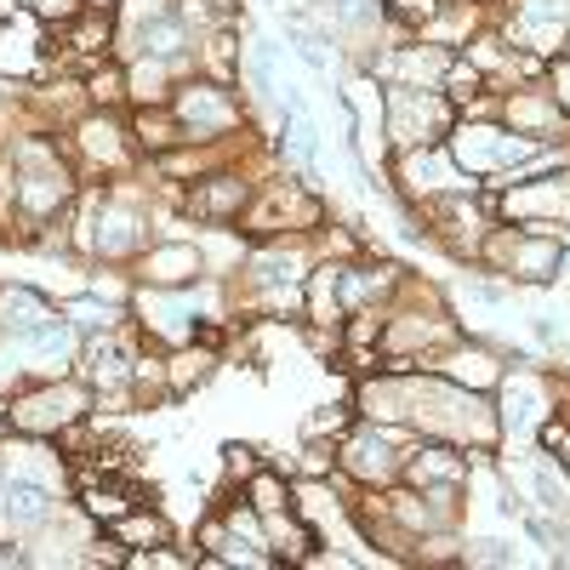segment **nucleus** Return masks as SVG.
<instances>
[{
    "label": "nucleus",
    "mask_w": 570,
    "mask_h": 570,
    "mask_svg": "<svg viewBox=\"0 0 570 570\" xmlns=\"http://www.w3.org/2000/svg\"><path fill=\"white\" fill-rule=\"evenodd\" d=\"M445 126H451V104L423 86H393L388 92V132L400 148H428Z\"/></svg>",
    "instance_id": "f257e3e1"
},
{
    "label": "nucleus",
    "mask_w": 570,
    "mask_h": 570,
    "mask_svg": "<svg viewBox=\"0 0 570 570\" xmlns=\"http://www.w3.org/2000/svg\"><path fill=\"white\" fill-rule=\"evenodd\" d=\"M81 411H86V393L81 388H35V393H23V400L12 405V423L23 434H63L69 423H81Z\"/></svg>",
    "instance_id": "f03ea898"
},
{
    "label": "nucleus",
    "mask_w": 570,
    "mask_h": 570,
    "mask_svg": "<svg viewBox=\"0 0 570 570\" xmlns=\"http://www.w3.org/2000/svg\"><path fill=\"white\" fill-rule=\"evenodd\" d=\"M525 137L519 132H502V126H462L457 132V160L468 171H502L508 155H525Z\"/></svg>",
    "instance_id": "7ed1b4c3"
},
{
    "label": "nucleus",
    "mask_w": 570,
    "mask_h": 570,
    "mask_svg": "<svg viewBox=\"0 0 570 570\" xmlns=\"http://www.w3.org/2000/svg\"><path fill=\"white\" fill-rule=\"evenodd\" d=\"M349 474L360 480V485H388L393 474H400V457H393V445L383 439V434H371V428H360L354 439H342V457H337Z\"/></svg>",
    "instance_id": "20e7f679"
},
{
    "label": "nucleus",
    "mask_w": 570,
    "mask_h": 570,
    "mask_svg": "<svg viewBox=\"0 0 570 570\" xmlns=\"http://www.w3.org/2000/svg\"><path fill=\"white\" fill-rule=\"evenodd\" d=\"M178 120H183V132L189 137H211V132H222L234 120V109H229V97H222V86H183V97H178Z\"/></svg>",
    "instance_id": "39448f33"
},
{
    "label": "nucleus",
    "mask_w": 570,
    "mask_h": 570,
    "mask_svg": "<svg viewBox=\"0 0 570 570\" xmlns=\"http://www.w3.org/2000/svg\"><path fill=\"white\" fill-rule=\"evenodd\" d=\"M240 206H245V183L229 178V171H222V178H206L189 194V211L201 222H229V217H240Z\"/></svg>",
    "instance_id": "423d86ee"
},
{
    "label": "nucleus",
    "mask_w": 570,
    "mask_h": 570,
    "mask_svg": "<svg viewBox=\"0 0 570 570\" xmlns=\"http://www.w3.org/2000/svg\"><path fill=\"white\" fill-rule=\"evenodd\" d=\"M143 326L148 331H155V337H171V342H189L194 337V326H189V319H194V308H189V296H143Z\"/></svg>",
    "instance_id": "0eeeda50"
},
{
    "label": "nucleus",
    "mask_w": 570,
    "mask_h": 570,
    "mask_svg": "<svg viewBox=\"0 0 570 570\" xmlns=\"http://www.w3.org/2000/svg\"><path fill=\"white\" fill-rule=\"evenodd\" d=\"M143 275L155 280L160 291H171V286H183V280L201 275V252H194V245H160V252L143 257Z\"/></svg>",
    "instance_id": "6e6552de"
},
{
    "label": "nucleus",
    "mask_w": 570,
    "mask_h": 570,
    "mask_svg": "<svg viewBox=\"0 0 570 570\" xmlns=\"http://www.w3.org/2000/svg\"><path fill=\"white\" fill-rule=\"evenodd\" d=\"M86 371H92V383L114 388V383H126L132 371H137V360H132V349H126V342L104 331V342H92V354H86Z\"/></svg>",
    "instance_id": "1a4fd4ad"
},
{
    "label": "nucleus",
    "mask_w": 570,
    "mask_h": 570,
    "mask_svg": "<svg viewBox=\"0 0 570 570\" xmlns=\"http://www.w3.org/2000/svg\"><path fill=\"white\" fill-rule=\"evenodd\" d=\"M405 474L416 480V485H462L468 480V462L462 457H451V451H416L411 462H405Z\"/></svg>",
    "instance_id": "9d476101"
},
{
    "label": "nucleus",
    "mask_w": 570,
    "mask_h": 570,
    "mask_svg": "<svg viewBox=\"0 0 570 570\" xmlns=\"http://www.w3.org/2000/svg\"><path fill=\"white\" fill-rule=\"evenodd\" d=\"M445 377L480 393V388H490V383H497L502 371H497V360H490L485 349H457V354H445Z\"/></svg>",
    "instance_id": "9b49d317"
},
{
    "label": "nucleus",
    "mask_w": 570,
    "mask_h": 570,
    "mask_svg": "<svg viewBox=\"0 0 570 570\" xmlns=\"http://www.w3.org/2000/svg\"><path fill=\"white\" fill-rule=\"evenodd\" d=\"M0 314H7V326H12L17 337H23V331H35V326H46V319H52V308H46L35 291H23V286L0 291Z\"/></svg>",
    "instance_id": "f8f14e48"
},
{
    "label": "nucleus",
    "mask_w": 570,
    "mask_h": 570,
    "mask_svg": "<svg viewBox=\"0 0 570 570\" xmlns=\"http://www.w3.org/2000/svg\"><path fill=\"white\" fill-rule=\"evenodd\" d=\"M508 126H525V132H554V126H559V109L548 104V97H536V92H519L513 104H508Z\"/></svg>",
    "instance_id": "ddd939ff"
},
{
    "label": "nucleus",
    "mask_w": 570,
    "mask_h": 570,
    "mask_svg": "<svg viewBox=\"0 0 570 570\" xmlns=\"http://www.w3.org/2000/svg\"><path fill=\"white\" fill-rule=\"evenodd\" d=\"M81 148L92 160L120 166V126H114V120H86V126H81Z\"/></svg>",
    "instance_id": "4468645a"
},
{
    "label": "nucleus",
    "mask_w": 570,
    "mask_h": 570,
    "mask_svg": "<svg viewBox=\"0 0 570 570\" xmlns=\"http://www.w3.org/2000/svg\"><path fill=\"white\" fill-rule=\"evenodd\" d=\"M536 405H542L536 383H531V377H513V383H508V428H531L536 416H542Z\"/></svg>",
    "instance_id": "2eb2a0df"
},
{
    "label": "nucleus",
    "mask_w": 570,
    "mask_h": 570,
    "mask_svg": "<svg viewBox=\"0 0 570 570\" xmlns=\"http://www.w3.org/2000/svg\"><path fill=\"white\" fill-rule=\"evenodd\" d=\"M206 371H211V354H206V349H183L178 360L166 365V388L183 393L189 383H206Z\"/></svg>",
    "instance_id": "dca6fc26"
},
{
    "label": "nucleus",
    "mask_w": 570,
    "mask_h": 570,
    "mask_svg": "<svg viewBox=\"0 0 570 570\" xmlns=\"http://www.w3.org/2000/svg\"><path fill=\"white\" fill-rule=\"evenodd\" d=\"M114 536H120V542H166L171 525H166L160 513H120V519H114Z\"/></svg>",
    "instance_id": "f3484780"
},
{
    "label": "nucleus",
    "mask_w": 570,
    "mask_h": 570,
    "mask_svg": "<svg viewBox=\"0 0 570 570\" xmlns=\"http://www.w3.org/2000/svg\"><path fill=\"white\" fill-rule=\"evenodd\" d=\"M35 40L23 35V23H0V69H29Z\"/></svg>",
    "instance_id": "a211bd4d"
},
{
    "label": "nucleus",
    "mask_w": 570,
    "mask_h": 570,
    "mask_svg": "<svg viewBox=\"0 0 570 570\" xmlns=\"http://www.w3.org/2000/svg\"><path fill=\"white\" fill-rule=\"evenodd\" d=\"M166 63L155 58V63H143V69H132V81H126V92L132 97H143V104H166Z\"/></svg>",
    "instance_id": "6ab92c4d"
},
{
    "label": "nucleus",
    "mask_w": 570,
    "mask_h": 570,
    "mask_svg": "<svg viewBox=\"0 0 570 570\" xmlns=\"http://www.w3.org/2000/svg\"><path fill=\"white\" fill-rule=\"evenodd\" d=\"M286 508V485H280V474H252V513H280Z\"/></svg>",
    "instance_id": "aec40b11"
},
{
    "label": "nucleus",
    "mask_w": 570,
    "mask_h": 570,
    "mask_svg": "<svg viewBox=\"0 0 570 570\" xmlns=\"http://www.w3.org/2000/svg\"><path fill=\"white\" fill-rule=\"evenodd\" d=\"M388 12H393V23H405V29H416V23H428L445 12V0H388Z\"/></svg>",
    "instance_id": "412c9836"
},
{
    "label": "nucleus",
    "mask_w": 570,
    "mask_h": 570,
    "mask_svg": "<svg viewBox=\"0 0 570 570\" xmlns=\"http://www.w3.org/2000/svg\"><path fill=\"white\" fill-rule=\"evenodd\" d=\"M86 92H92V104H120V97H126V81H120L114 69H97L86 81Z\"/></svg>",
    "instance_id": "4be33fe9"
},
{
    "label": "nucleus",
    "mask_w": 570,
    "mask_h": 570,
    "mask_svg": "<svg viewBox=\"0 0 570 570\" xmlns=\"http://www.w3.org/2000/svg\"><path fill=\"white\" fill-rule=\"evenodd\" d=\"M69 319H74V326H86V331H97V326L109 331L120 314H114V308H97V303H74V308H69Z\"/></svg>",
    "instance_id": "5701e85b"
},
{
    "label": "nucleus",
    "mask_w": 570,
    "mask_h": 570,
    "mask_svg": "<svg viewBox=\"0 0 570 570\" xmlns=\"http://www.w3.org/2000/svg\"><path fill=\"white\" fill-rule=\"evenodd\" d=\"M120 12H126V23H160L166 17V0H120Z\"/></svg>",
    "instance_id": "b1692460"
},
{
    "label": "nucleus",
    "mask_w": 570,
    "mask_h": 570,
    "mask_svg": "<svg viewBox=\"0 0 570 570\" xmlns=\"http://www.w3.org/2000/svg\"><path fill=\"white\" fill-rule=\"evenodd\" d=\"M222 457H229V468H234L240 480H252V474H257V462H252L257 451H252V445H229V451H222Z\"/></svg>",
    "instance_id": "393cba45"
},
{
    "label": "nucleus",
    "mask_w": 570,
    "mask_h": 570,
    "mask_svg": "<svg viewBox=\"0 0 570 570\" xmlns=\"http://www.w3.org/2000/svg\"><path fill=\"white\" fill-rule=\"evenodd\" d=\"M35 12L52 17V23H69L74 12H81V0H35Z\"/></svg>",
    "instance_id": "a878e982"
},
{
    "label": "nucleus",
    "mask_w": 570,
    "mask_h": 570,
    "mask_svg": "<svg viewBox=\"0 0 570 570\" xmlns=\"http://www.w3.org/2000/svg\"><path fill=\"white\" fill-rule=\"evenodd\" d=\"M23 383V365H17V354L7 360V354H0V388H17Z\"/></svg>",
    "instance_id": "bb28decb"
},
{
    "label": "nucleus",
    "mask_w": 570,
    "mask_h": 570,
    "mask_svg": "<svg viewBox=\"0 0 570 570\" xmlns=\"http://www.w3.org/2000/svg\"><path fill=\"white\" fill-rule=\"evenodd\" d=\"M554 92H559V109H570V63L554 69Z\"/></svg>",
    "instance_id": "cd10ccee"
},
{
    "label": "nucleus",
    "mask_w": 570,
    "mask_h": 570,
    "mask_svg": "<svg viewBox=\"0 0 570 570\" xmlns=\"http://www.w3.org/2000/svg\"><path fill=\"white\" fill-rule=\"evenodd\" d=\"M565 63H570V46H565Z\"/></svg>",
    "instance_id": "c85d7f7f"
}]
</instances>
